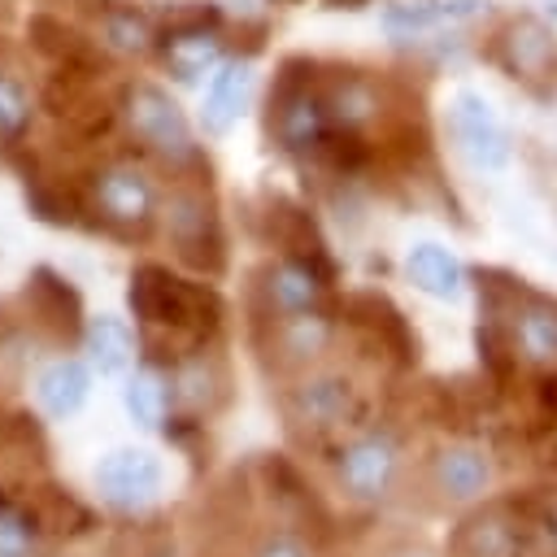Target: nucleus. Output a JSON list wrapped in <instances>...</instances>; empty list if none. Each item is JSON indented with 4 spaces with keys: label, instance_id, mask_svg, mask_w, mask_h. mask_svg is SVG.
I'll return each mask as SVG.
<instances>
[{
    "label": "nucleus",
    "instance_id": "412c9836",
    "mask_svg": "<svg viewBox=\"0 0 557 557\" xmlns=\"http://www.w3.org/2000/svg\"><path fill=\"white\" fill-rule=\"evenodd\" d=\"M322 100H326V113H331L335 131H352V135L383 113V96H379L374 78H366L357 70H339L335 78H326Z\"/></svg>",
    "mask_w": 557,
    "mask_h": 557
},
{
    "label": "nucleus",
    "instance_id": "393cba45",
    "mask_svg": "<svg viewBox=\"0 0 557 557\" xmlns=\"http://www.w3.org/2000/svg\"><path fill=\"white\" fill-rule=\"evenodd\" d=\"M87 392H91V374H87V366L74 361V357L52 361V366L35 379V396H39V405H44L52 418L78 413L83 400H87Z\"/></svg>",
    "mask_w": 557,
    "mask_h": 557
},
{
    "label": "nucleus",
    "instance_id": "20e7f679",
    "mask_svg": "<svg viewBox=\"0 0 557 557\" xmlns=\"http://www.w3.org/2000/svg\"><path fill=\"white\" fill-rule=\"evenodd\" d=\"M300 61H283V74L270 91V135L278 139L283 152H318L335 122L326 113L322 100V83H313V65H305V74H296Z\"/></svg>",
    "mask_w": 557,
    "mask_h": 557
},
{
    "label": "nucleus",
    "instance_id": "bb28decb",
    "mask_svg": "<svg viewBox=\"0 0 557 557\" xmlns=\"http://www.w3.org/2000/svg\"><path fill=\"white\" fill-rule=\"evenodd\" d=\"M170 405H174V396H170V383L161 379L157 366H144V370L131 374V383H126V413L139 426H148V431L161 426L170 418Z\"/></svg>",
    "mask_w": 557,
    "mask_h": 557
},
{
    "label": "nucleus",
    "instance_id": "6e6552de",
    "mask_svg": "<svg viewBox=\"0 0 557 557\" xmlns=\"http://www.w3.org/2000/svg\"><path fill=\"white\" fill-rule=\"evenodd\" d=\"M335 479L352 500H383L400 479V444L392 431H361L335 453Z\"/></svg>",
    "mask_w": 557,
    "mask_h": 557
},
{
    "label": "nucleus",
    "instance_id": "f3484780",
    "mask_svg": "<svg viewBox=\"0 0 557 557\" xmlns=\"http://www.w3.org/2000/svg\"><path fill=\"white\" fill-rule=\"evenodd\" d=\"M326 274L313 270L309 261H296V257H283V261H270L261 270V296H265V318H278V313H305V309H318L322 305V292H326Z\"/></svg>",
    "mask_w": 557,
    "mask_h": 557
},
{
    "label": "nucleus",
    "instance_id": "cd10ccee",
    "mask_svg": "<svg viewBox=\"0 0 557 557\" xmlns=\"http://www.w3.org/2000/svg\"><path fill=\"white\" fill-rule=\"evenodd\" d=\"M26 35H30V44L44 52V57H52L57 65H78V61H96V52L87 48V39H78L65 22H57V17H30V26H26Z\"/></svg>",
    "mask_w": 557,
    "mask_h": 557
},
{
    "label": "nucleus",
    "instance_id": "4468645a",
    "mask_svg": "<svg viewBox=\"0 0 557 557\" xmlns=\"http://www.w3.org/2000/svg\"><path fill=\"white\" fill-rule=\"evenodd\" d=\"M26 305H30L35 326L52 344H74L83 335V296L52 265H35L30 270V278H26Z\"/></svg>",
    "mask_w": 557,
    "mask_h": 557
},
{
    "label": "nucleus",
    "instance_id": "473e14b6",
    "mask_svg": "<svg viewBox=\"0 0 557 557\" xmlns=\"http://www.w3.org/2000/svg\"><path fill=\"white\" fill-rule=\"evenodd\" d=\"M470 0H448V4H431V0H418V4H392L387 9V26L392 30H413V26H431L440 17H453V13H466Z\"/></svg>",
    "mask_w": 557,
    "mask_h": 557
},
{
    "label": "nucleus",
    "instance_id": "a211bd4d",
    "mask_svg": "<svg viewBox=\"0 0 557 557\" xmlns=\"http://www.w3.org/2000/svg\"><path fill=\"white\" fill-rule=\"evenodd\" d=\"M448 557H522V522L505 505L479 509L453 531Z\"/></svg>",
    "mask_w": 557,
    "mask_h": 557
},
{
    "label": "nucleus",
    "instance_id": "2f4dec72",
    "mask_svg": "<svg viewBox=\"0 0 557 557\" xmlns=\"http://www.w3.org/2000/svg\"><path fill=\"white\" fill-rule=\"evenodd\" d=\"M30 126V96L17 78L0 70V144H17Z\"/></svg>",
    "mask_w": 557,
    "mask_h": 557
},
{
    "label": "nucleus",
    "instance_id": "1a4fd4ad",
    "mask_svg": "<svg viewBox=\"0 0 557 557\" xmlns=\"http://www.w3.org/2000/svg\"><path fill=\"white\" fill-rule=\"evenodd\" d=\"M96 492L117 513H144L161 492V457L148 448H113L96 466Z\"/></svg>",
    "mask_w": 557,
    "mask_h": 557
},
{
    "label": "nucleus",
    "instance_id": "c85d7f7f",
    "mask_svg": "<svg viewBox=\"0 0 557 557\" xmlns=\"http://www.w3.org/2000/svg\"><path fill=\"white\" fill-rule=\"evenodd\" d=\"M39 535H44V527L35 522V513L17 496H9L0 487V557H26V553H35Z\"/></svg>",
    "mask_w": 557,
    "mask_h": 557
},
{
    "label": "nucleus",
    "instance_id": "a878e982",
    "mask_svg": "<svg viewBox=\"0 0 557 557\" xmlns=\"http://www.w3.org/2000/svg\"><path fill=\"white\" fill-rule=\"evenodd\" d=\"M87 339V352H91V366L100 374H122L131 361H135V348H139V335H131V326L113 313H100L87 322L83 331Z\"/></svg>",
    "mask_w": 557,
    "mask_h": 557
},
{
    "label": "nucleus",
    "instance_id": "4be33fe9",
    "mask_svg": "<svg viewBox=\"0 0 557 557\" xmlns=\"http://www.w3.org/2000/svg\"><path fill=\"white\" fill-rule=\"evenodd\" d=\"M261 474H265V492H270L274 509H278L287 522H296V527H322V522H326V513H322L313 487L296 474L292 461L265 457V461H261Z\"/></svg>",
    "mask_w": 557,
    "mask_h": 557
},
{
    "label": "nucleus",
    "instance_id": "c9c22d12",
    "mask_svg": "<svg viewBox=\"0 0 557 557\" xmlns=\"http://www.w3.org/2000/svg\"><path fill=\"white\" fill-rule=\"evenodd\" d=\"M553 518H557V500H553Z\"/></svg>",
    "mask_w": 557,
    "mask_h": 557
},
{
    "label": "nucleus",
    "instance_id": "7c9ffc66",
    "mask_svg": "<svg viewBox=\"0 0 557 557\" xmlns=\"http://www.w3.org/2000/svg\"><path fill=\"white\" fill-rule=\"evenodd\" d=\"M100 35L122 52H148L152 48V22L126 4H109L100 13Z\"/></svg>",
    "mask_w": 557,
    "mask_h": 557
},
{
    "label": "nucleus",
    "instance_id": "423d86ee",
    "mask_svg": "<svg viewBox=\"0 0 557 557\" xmlns=\"http://www.w3.org/2000/svg\"><path fill=\"white\" fill-rule=\"evenodd\" d=\"M91 209L100 213V222L113 231V235H148L152 231V218H157V187L152 178L131 165V161H113L104 170H96L91 178Z\"/></svg>",
    "mask_w": 557,
    "mask_h": 557
},
{
    "label": "nucleus",
    "instance_id": "9b49d317",
    "mask_svg": "<svg viewBox=\"0 0 557 557\" xmlns=\"http://www.w3.org/2000/svg\"><path fill=\"white\" fill-rule=\"evenodd\" d=\"M344 322L357 331V339H366L379 357H392L396 366H413L418 361V339L405 322V313L379 296V292H357L344 300Z\"/></svg>",
    "mask_w": 557,
    "mask_h": 557
},
{
    "label": "nucleus",
    "instance_id": "f8f14e48",
    "mask_svg": "<svg viewBox=\"0 0 557 557\" xmlns=\"http://www.w3.org/2000/svg\"><path fill=\"white\" fill-rule=\"evenodd\" d=\"M448 131L461 148V157L479 170H500L509 161V135L505 126L496 122L492 104L479 96V91H461L448 109Z\"/></svg>",
    "mask_w": 557,
    "mask_h": 557
},
{
    "label": "nucleus",
    "instance_id": "7ed1b4c3",
    "mask_svg": "<svg viewBox=\"0 0 557 557\" xmlns=\"http://www.w3.org/2000/svg\"><path fill=\"white\" fill-rule=\"evenodd\" d=\"M165 235L174 244V257L196 270L218 278L226 270V239H222V222H218V205L209 191V178H183L170 200H165Z\"/></svg>",
    "mask_w": 557,
    "mask_h": 557
},
{
    "label": "nucleus",
    "instance_id": "c756f323",
    "mask_svg": "<svg viewBox=\"0 0 557 557\" xmlns=\"http://www.w3.org/2000/svg\"><path fill=\"white\" fill-rule=\"evenodd\" d=\"M104 557H174L170 527H165L161 518H152V522H131V527H122V531L109 540Z\"/></svg>",
    "mask_w": 557,
    "mask_h": 557
},
{
    "label": "nucleus",
    "instance_id": "dca6fc26",
    "mask_svg": "<svg viewBox=\"0 0 557 557\" xmlns=\"http://www.w3.org/2000/svg\"><path fill=\"white\" fill-rule=\"evenodd\" d=\"M426 479L440 492V500H479L492 487V457L474 444H444L426 461Z\"/></svg>",
    "mask_w": 557,
    "mask_h": 557
},
{
    "label": "nucleus",
    "instance_id": "6ab92c4d",
    "mask_svg": "<svg viewBox=\"0 0 557 557\" xmlns=\"http://www.w3.org/2000/svg\"><path fill=\"white\" fill-rule=\"evenodd\" d=\"M170 396H174V405H178L183 413H191V418L222 409L226 396H231V387H226V366H222L218 357H209V352H196V357L178 361L174 374H170Z\"/></svg>",
    "mask_w": 557,
    "mask_h": 557
},
{
    "label": "nucleus",
    "instance_id": "f03ea898",
    "mask_svg": "<svg viewBox=\"0 0 557 557\" xmlns=\"http://www.w3.org/2000/svg\"><path fill=\"white\" fill-rule=\"evenodd\" d=\"M278 409L296 435H331L361 422L366 396L344 370H300L283 387Z\"/></svg>",
    "mask_w": 557,
    "mask_h": 557
},
{
    "label": "nucleus",
    "instance_id": "5701e85b",
    "mask_svg": "<svg viewBox=\"0 0 557 557\" xmlns=\"http://www.w3.org/2000/svg\"><path fill=\"white\" fill-rule=\"evenodd\" d=\"M248 91H252V70H248L244 61L222 65V70L213 74L209 91H205V113H200L205 131H209V135H226V131L239 122V113H244V104H248Z\"/></svg>",
    "mask_w": 557,
    "mask_h": 557
},
{
    "label": "nucleus",
    "instance_id": "f704fd0d",
    "mask_svg": "<svg viewBox=\"0 0 557 557\" xmlns=\"http://www.w3.org/2000/svg\"><path fill=\"white\" fill-rule=\"evenodd\" d=\"M392 557H426L422 548H400V553H392Z\"/></svg>",
    "mask_w": 557,
    "mask_h": 557
},
{
    "label": "nucleus",
    "instance_id": "72a5a7b5",
    "mask_svg": "<svg viewBox=\"0 0 557 557\" xmlns=\"http://www.w3.org/2000/svg\"><path fill=\"white\" fill-rule=\"evenodd\" d=\"M252 557H309V548L296 535H265Z\"/></svg>",
    "mask_w": 557,
    "mask_h": 557
},
{
    "label": "nucleus",
    "instance_id": "0eeeda50",
    "mask_svg": "<svg viewBox=\"0 0 557 557\" xmlns=\"http://www.w3.org/2000/svg\"><path fill=\"white\" fill-rule=\"evenodd\" d=\"M492 57L509 78H518L531 91H544L557 78V35L544 17H531V13L509 17L496 30Z\"/></svg>",
    "mask_w": 557,
    "mask_h": 557
},
{
    "label": "nucleus",
    "instance_id": "ddd939ff",
    "mask_svg": "<svg viewBox=\"0 0 557 557\" xmlns=\"http://www.w3.org/2000/svg\"><path fill=\"white\" fill-rule=\"evenodd\" d=\"M505 326H509V344L513 352L535 366V370H557V300L531 296V292H513V300L505 305Z\"/></svg>",
    "mask_w": 557,
    "mask_h": 557
},
{
    "label": "nucleus",
    "instance_id": "aec40b11",
    "mask_svg": "<svg viewBox=\"0 0 557 557\" xmlns=\"http://www.w3.org/2000/svg\"><path fill=\"white\" fill-rule=\"evenodd\" d=\"M209 22H213V13L205 9V13H191V17H183V22H174V26L165 30V61H170L174 78L191 83V78H200L205 70L218 65L222 44H218V35L209 30Z\"/></svg>",
    "mask_w": 557,
    "mask_h": 557
},
{
    "label": "nucleus",
    "instance_id": "9d476101",
    "mask_svg": "<svg viewBox=\"0 0 557 557\" xmlns=\"http://www.w3.org/2000/svg\"><path fill=\"white\" fill-rule=\"evenodd\" d=\"M265 352L274 357V366L278 370H309V366H318L326 352H331V344H335V335H339V326H335V318H326L322 309H305V313H278V318H265Z\"/></svg>",
    "mask_w": 557,
    "mask_h": 557
},
{
    "label": "nucleus",
    "instance_id": "2eb2a0df",
    "mask_svg": "<svg viewBox=\"0 0 557 557\" xmlns=\"http://www.w3.org/2000/svg\"><path fill=\"white\" fill-rule=\"evenodd\" d=\"M17 500L35 513V522L44 527V535H57V540H83L100 527L96 509L83 505L70 487L61 483H48V479H26L17 487Z\"/></svg>",
    "mask_w": 557,
    "mask_h": 557
},
{
    "label": "nucleus",
    "instance_id": "f257e3e1",
    "mask_svg": "<svg viewBox=\"0 0 557 557\" xmlns=\"http://www.w3.org/2000/svg\"><path fill=\"white\" fill-rule=\"evenodd\" d=\"M126 300H131V313L139 322L144 361L157 370H174L178 361L205 352L222 326V313H226L222 296L209 283L178 278L161 261L135 265Z\"/></svg>",
    "mask_w": 557,
    "mask_h": 557
},
{
    "label": "nucleus",
    "instance_id": "b1692460",
    "mask_svg": "<svg viewBox=\"0 0 557 557\" xmlns=\"http://www.w3.org/2000/svg\"><path fill=\"white\" fill-rule=\"evenodd\" d=\"M405 270H409V278H413L418 292L440 296V300H453L466 287L461 261L448 248H440V244H413L409 257H405Z\"/></svg>",
    "mask_w": 557,
    "mask_h": 557
},
{
    "label": "nucleus",
    "instance_id": "39448f33",
    "mask_svg": "<svg viewBox=\"0 0 557 557\" xmlns=\"http://www.w3.org/2000/svg\"><path fill=\"white\" fill-rule=\"evenodd\" d=\"M122 117H126L131 135L152 157H161L165 165L183 170V165L200 161V152L191 144V126H187L178 100L170 91H161L157 83H126L122 87Z\"/></svg>",
    "mask_w": 557,
    "mask_h": 557
}]
</instances>
